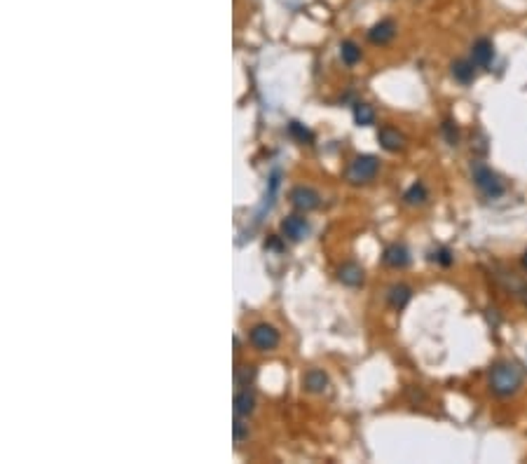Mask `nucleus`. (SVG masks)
I'll return each mask as SVG.
<instances>
[{
  "instance_id": "obj_1",
  "label": "nucleus",
  "mask_w": 527,
  "mask_h": 464,
  "mask_svg": "<svg viewBox=\"0 0 527 464\" xmlns=\"http://www.w3.org/2000/svg\"><path fill=\"white\" fill-rule=\"evenodd\" d=\"M523 387V370L514 361H497L490 370V390L494 397L509 399Z\"/></svg>"
},
{
  "instance_id": "obj_2",
  "label": "nucleus",
  "mask_w": 527,
  "mask_h": 464,
  "mask_svg": "<svg viewBox=\"0 0 527 464\" xmlns=\"http://www.w3.org/2000/svg\"><path fill=\"white\" fill-rule=\"evenodd\" d=\"M378 171H380V159L375 155H358L349 162L345 179L351 186H363L370 183L378 176Z\"/></svg>"
},
{
  "instance_id": "obj_3",
  "label": "nucleus",
  "mask_w": 527,
  "mask_h": 464,
  "mask_svg": "<svg viewBox=\"0 0 527 464\" xmlns=\"http://www.w3.org/2000/svg\"><path fill=\"white\" fill-rule=\"evenodd\" d=\"M471 174H473V183H476V188L487 197V200H497V197L504 195L502 179L490 169V166H485L480 162H473Z\"/></svg>"
},
{
  "instance_id": "obj_4",
  "label": "nucleus",
  "mask_w": 527,
  "mask_h": 464,
  "mask_svg": "<svg viewBox=\"0 0 527 464\" xmlns=\"http://www.w3.org/2000/svg\"><path fill=\"white\" fill-rule=\"evenodd\" d=\"M249 340L258 352H274L279 347V331L272 324H256L249 333Z\"/></svg>"
},
{
  "instance_id": "obj_5",
  "label": "nucleus",
  "mask_w": 527,
  "mask_h": 464,
  "mask_svg": "<svg viewBox=\"0 0 527 464\" xmlns=\"http://www.w3.org/2000/svg\"><path fill=\"white\" fill-rule=\"evenodd\" d=\"M291 204L298 211L307 214V211H314L322 207V195L310 186H295L291 190Z\"/></svg>"
},
{
  "instance_id": "obj_6",
  "label": "nucleus",
  "mask_w": 527,
  "mask_h": 464,
  "mask_svg": "<svg viewBox=\"0 0 527 464\" xmlns=\"http://www.w3.org/2000/svg\"><path fill=\"white\" fill-rule=\"evenodd\" d=\"M310 230H312L310 220L300 214L286 216L284 220H281V234H284L288 242H302L310 234Z\"/></svg>"
},
{
  "instance_id": "obj_7",
  "label": "nucleus",
  "mask_w": 527,
  "mask_h": 464,
  "mask_svg": "<svg viewBox=\"0 0 527 464\" xmlns=\"http://www.w3.org/2000/svg\"><path fill=\"white\" fill-rule=\"evenodd\" d=\"M378 141L387 153H401V150L406 148V136L396 127H382L378 132Z\"/></svg>"
},
{
  "instance_id": "obj_8",
  "label": "nucleus",
  "mask_w": 527,
  "mask_h": 464,
  "mask_svg": "<svg viewBox=\"0 0 527 464\" xmlns=\"http://www.w3.org/2000/svg\"><path fill=\"white\" fill-rule=\"evenodd\" d=\"M396 38V24L392 19H382L378 21L375 26H370L368 31V40L373 45H378V47H385V45H389Z\"/></svg>"
},
{
  "instance_id": "obj_9",
  "label": "nucleus",
  "mask_w": 527,
  "mask_h": 464,
  "mask_svg": "<svg viewBox=\"0 0 527 464\" xmlns=\"http://www.w3.org/2000/svg\"><path fill=\"white\" fill-rule=\"evenodd\" d=\"M382 261H385L387 268L403 270V268H408L410 254H408V249L403 247V244H389L385 249V254H382Z\"/></svg>"
},
{
  "instance_id": "obj_10",
  "label": "nucleus",
  "mask_w": 527,
  "mask_h": 464,
  "mask_svg": "<svg viewBox=\"0 0 527 464\" xmlns=\"http://www.w3.org/2000/svg\"><path fill=\"white\" fill-rule=\"evenodd\" d=\"M494 59V45L487 40V38H480V40L473 43L471 47V62L478 68H487Z\"/></svg>"
},
{
  "instance_id": "obj_11",
  "label": "nucleus",
  "mask_w": 527,
  "mask_h": 464,
  "mask_svg": "<svg viewBox=\"0 0 527 464\" xmlns=\"http://www.w3.org/2000/svg\"><path fill=\"white\" fill-rule=\"evenodd\" d=\"M410 298H412V288L408 286V284H394V286H389V291H387V302H389V307L392 310H403L410 302Z\"/></svg>"
},
{
  "instance_id": "obj_12",
  "label": "nucleus",
  "mask_w": 527,
  "mask_h": 464,
  "mask_svg": "<svg viewBox=\"0 0 527 464\" xmlns=\"http://www.w3.org/2000/svg\"><path fill=\"white\" fill-rule=\"evenodd\" d=\"M302 385L310 394H324L328 390V375L322 368H310L305 373Z\"/></svg>"
},
{
  "instance_id": "obj_13",
  "label": "nucleus",
  "mask_w": 527,
  "mask_h": 464,
  "mask_svg": "<svg viewBox=\"0 0 527 464\" xmlns=\"http://www.w3.org/2000/svg\"><path fill=\"white\" fill-rule=\"evenodd\" d=\"M338 279H340L345 286H351V288L361 286V284H363V268H361L358 263H345V265H340Z\"/></svg>"
},
{
  "instance_id": "obj_14",
  "label": "nucleus",
  "mask_w": 527,
  "mask_h": 464,
  "mask_svg": "<svg viewBox=\"0 0 527 464\" xmlns=\"http://www.w3.org/2000/svg\"><path fill=\"white\" fill-rule=\"evenodd\" d=\"M476 64L471 62V59H457L453 64V78L457 82H462V85H471L473 80H476Z\"/></svg>"
},
{
  "instance_id": "obj_15",
  "label": "nucleus",
  "mask_w": 527,
  "mask_h": 464,
  "mask_svg": "<svg viewBox=\"0 0 527 464\" xmlns=\"http://www.w3.org/2000/svg\"><path fill=\"white\" fill-rule=\"evenodd\" d=\"M254 410H256V397H254V394H251L249 390L237 394V397H234V415L249 417V415H254Z\"/></svg>"
},
{
  "instance_id": "obj_16",
  "label": "nucleus",
  "mask_w": 527,
  "mask_h": 464,
  "mask_svg": "<svg viewBox=\"0 0 527 464\" xmlns=\"http://www.w3.org/2000/svg\"><path fill=\"white\" fill-rule=\"evenodd\" d=\"M429 200V193H426V186L424 183H412L406 193H403V202L408 204V207H419V204H424Z\"/></svg>"
},
{
  "instance_id": "obj_17",
  "label": "nucleus",
  "mask_w": 527,
  "mask_h": 464,
  "mask_svg": "<svg viewBox=\"0 0 527 464\" xmlns=\"http://www.w3.org/2000/svg\"><path fill=\"white\" fill-rule=\"evenodd\" d=\"M354 123H356L358 127H370V125H375V111H373V106L363 103V101H358V103L354 106Z\"/></svg>"
},
{
  "instance_id": "obj_18",
  "label": "nucleus",
  "mask_w": 527,
  "mask_h": 464,
  "mask_svg": "<svg viewBox=\"0 0 527 464\" xmlns=\"http://www.w3.org/2000/svg\"><path fill=\"white\" fill-rule=\"evenodd\" d=\"M361 47L354 43V40H345L340 45V59L345 62L347 66H356L358 62H361Z\"/></svg>"
},
{
  "instance_id": "obj_19",
  "label": "nucleus",
  "mask_w": 527,
  "mask_h": 464,
  "mask_svg": "<svg viewBox=\"0 0 527 464\" xmlns=\"http://www.w3.org/2000/svg\"><path fill=\"white\" fill-rule=\"evenodd\" d=\"M288 134H291L298 143H307V146L314 141V134H312L302 123H298V120H291V123H288Z\"/></svg>"
},
{
  "instance_id": "obj_20",
  "label": "nucleus",
  "mask_w": 527,
  "mask_h": 464,
  "mask_svg": "<svg viewBox=\"0 0 527 464\" xmlns=\"http://www.w3.org/2000/svg\"><path fill=\"white\" fill-rule=\"evenodd\" d=\"M441 132L446 136L448 146H457V143H460V127H457L455 120H446V123L441 125Z\"/></svg>"
},
{
  "instance_id": "obj_21",
  "label": "nucleus",
  "mask_w": 527,
  "mask_h": 464,
  "mask_svg": "<svg viewBox=\"0 0 527 464\" xmlns=\"http://www.w3.org/2000/svg\"><path fill=\"white\" fill-rule=\"evenodd\" d=\"M254 378H256L254 366H239V368H237V373H234V380L242 387H249L251 383H254Z\"/></svg>"
},
{
  "instance_id": "obj_22",
  "label": "nucleus",
  "mask_w": 527,
  "mask_h": 464,
  "mask_svg": "<svg viewBox=\"0 0 527 464\" xmlns=\"http://www.w3.org/2000/svg\"><path fill=\"white\" fill-rule=\"evenodd\" d=\"M232 434H234V443H242V441L249 438V424H244L239 415H237V420L232 424Z\"/></svg>"
},
{
  "instance_id": "obj_23",
  "label": "nucleus",
  "mask_w": 527,
  "mask_h": 464,
  "mask_svg": "<svg viewBox=\"0 0 527 464\" xmlns=\"http://www.w3.org/2000/svg\"><path fill=\"white\" fill-rule=\"evenodd\" d=\"M431 261H436V263H441V265H443V268H450V265H453V261H455V258H453V254H450V251H448V249H438V251H436V254H434V256H431Z\"/></svg>"
},
{
  "instance_id": "obj_24",
  "label": "nucleus",
  "mask_w": 527,
  "mask_h": 464,
  "mask_svg": "<svg viewBox=\"0 0 527 464\" xmlns=\"http://www.w3.org/2000/svg\"><path fill=\"white\" fill-rule=\"evenodd\" d=\"M518 298H521V302L527 307V284H523L521 288H518Z\"/></svg>"
},
{
  "instance_id": "obj_25",
  "label": "nucleus",
  "mask_w": 527,
  "mask_h": 464,
  "mask_svg": "<svg viewBox=\"0 0 527 464\" xmlns=\"http://www.w3.org/2000/svg\"><path fill=\"white\" fill-rule=\"evenodd\" d=\"M523 268L527 270V251H525V254H523Z\"/></svg>"
}]
</instances>
